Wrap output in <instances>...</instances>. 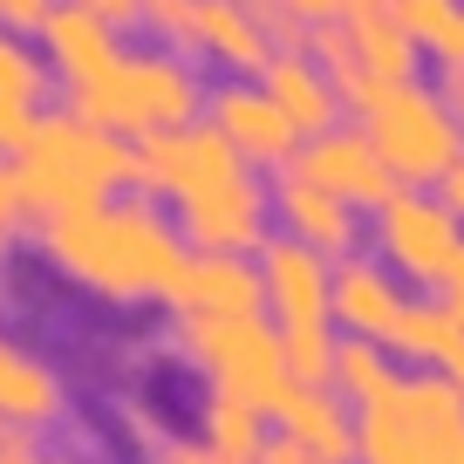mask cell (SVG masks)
I'll return each instance as SVG.
<instances>
[{
  "instance_id": "13",
  "label": "cell",
  "mask_w": 464,
  "mask_h": 464,
  "mask_svg": "<svg viewBox=\"0 0 464 464\" xmlns=\"http://www.w3.org/2000/svg\"><path fill=\"white\" fill-rule=\"evenodd\" d=\"M274 232L301 239V246L321 253L328 266H342V260L362 253V212H348L342 198H328L321 185H307L301 171L274 178Z\"/></svg>"
},
{
  "instance_id": "34",
  "label": "cell",
  "mask_w": 464,
  "mask_h": 464,
  "mask_svg": "<svg viewBox=\"0 0 464 464\" xmlns=\"http://www.w3.org/2000/svg\"><path fill=\"white\" fill-rule=\"evenodd\" d=\"M260 464H314V458H307V450L294 444V437H280V430H274V444L260 450Z\"/></svg>"
},
{
  "instance_id": "14",
  "label": "cell",
  "mask_w": 464,
  "mask_h": 464,
  "mask_svg": "<svg viewBox=\"0 0 464 464\" xmlns=\"http://www.w3.org/2000/svg\"><path fill=\"white\" fill-rule=\"evenodd\" d=\"M178 314L191 321H266V280L260 260H232V253H191L178 280Z\"/></svg>"
},
{
  "instance_id": "21",
  "label": "cell",
  "mask_w": 464,
  "mask_h": 464,
  "mask_svg": "<svg viewBox=\"0 0 464 464\" xmlns=\"http://www.w3.org/2000/svg\"><path fill=\"white\" fill-rule=\"evenodd\" d=\"M403 369H437L444 376L450 362L464 355V321L450 314L444 294H417V301L403 307V321H396V334L382 342Z\"/></svg>"
},
{
  "instance_id": "15",
  "label": "cell",
  "mask_w": 464,
  "mask_h": 464,
  "mask_svg": "<svg viewBox=\"0 0 464 464\" xmlns=\"http://www.w3.org/2000/svg\"><path fill=\"white\" fill-rule=\"evenodd\" d=\"M410 301H417V294H410V287H403V280H396L382 260H369V253H355V260L334 266V334L390 342Z\"/></svg>"
},
{
  "instance_id": "19",
  "label": "cell",
  "mask_w": 464,
  "mask_h": 464,
  "mask_svg": "<svg viewBox=\"0 0 464 464\" xmlns=\"http://www.w3.org/2000/svg\"><path fill=\"white\" fill-rule=\"evenodd\" d=\"M355 410L334 390H287V403L274 410V430L294 437L314 464H355Z\"/></svg>"
},
{
  "instance_id": "2",
  "label": "cell",
  "mask_w": 464,
  "mask_h": 464,
  "mask_svg": "<svg viewBox=\"0 0 464 464\" xmlns=\"http://www.w3.org/2000/svg\"><path fill=\"white\" fill-rule=\"evenodd\" d=\"M21 191H28V218L48 226V218H75L96 212L110 198H130L137 191V144L110 137L102 123L75 110H42L28 150L14 158Z\"/></svg>"
},
{
  "instance_id": "7",
  "label": "cell",
  "mask_w": 464,
  "mask_h": 464,
  "mask_svg": "<svg viewBox=\"0 0 464 464\" xmlns=\"http://www.w3.org/2000/svg\"><path fill=\"white\" fill-rule=\"evenodd\" d=\"M376 260L417 294H450L464 266V218L444 191H396L376 212Z\"/></svg>"
},
{
  "instance_id": "23",
  "label": "cell",
  "mask_w": 464,
  "mask_h": 464,
  "mask_svg": "<svg viewBox=\"0 0 464 464\" xmlns=\"http://www.w3.org/2000/svg\"><path fill=\"white\" fill-rule=\"evenodd\" d=\"M403 382V362H396L382 342H362V334H342V348H334V396H342L355 417L362 410H376L382 396Z\"/></svg>"
},
{
  "instance_id": "20",
  "label": "cell",
  "mask_w": 464,
  "mask_h": 464,
  "mask_svg": "<svg viewBox=\"0 0 464 464\" xmlns=\"http://www.w3.org/2000/svg\"><path fill=\"white\" fill-rule=\"evenodd\" d=\"M198 55H212L218 69H232L239 82H260V69L280 55L260 34V21L246 14V0H198Z\"/></svg>"
},
{
  "instance_id": "4",
  "label": "cell",
  "mask_w": 464,
  "mask_h": 464,
  "mask_svg": "<svg viewBox=\"0 0 464 464\" xmlns=\"http://www.w3.org/2000/svg\"><path fill=\"white\" fill-rule=\"evenodd\" d=\"M171 348L185 355V369L205 376V396H232V403L274 417L287 403V334L274 321H171Z\"/></svg>"
},
{
  "instance_id": "10",
  "label": "cell",
  "mask_w": 464,
  "mask_h": 464,
  "mask_svg": "<svg viewBox=\"0 0 464 464\" xmlns=\"http://www.w3.org/2000/svg\"><path fill=\"white\" fill-rule=\"evenodd\" d=\"M287 171H301L307 185H321L328 198H342L348 212H369V218H376L382 205L403 191V185L390 178V164L376 158V144L362 137V123H342V130L301 144V158H294Z\"/></svg>"
},
{
  "instance_id": "31",
  "label": "cell",
  "mask_w": 464,
  "mask_h": 464,
  "mask_svg": "<svg viewBox=\"0 0 464 464\" xmlns=\"http://www.w3.org/2000/svg\"><path fill=\"white\" fill-rule=\"evenodd\" d=\"M158 464H239V458H226V450H212L205 437H171V444L158 450Z\"/></svg>"
},
{
  "instance_id": "25",
  "label": "cell",
  "mask_w": 464,
  "mask_h": 464,
  "mask_svg": "<svg viewBox=\"0 0 464 464\" xmlns=\"http://www.w3.org/2000/svg\"><path fill=\"white\" fill-rule=\"evenodd\" d=\"M198 437L212 450H226V458H239V464H260V450L274 444L266 417L246 410V403H232V396H205L198 403Z\"/></svg>"
},
{
  "instance_id": "9",
  "label": "cell",
  "mask_w": 464,
  "mask_h": 464,
  "mask_svg": "<svg viewBox=\"0 0 464 464\" xmlns=\"http://www.w3.org/2000/svg\"><path fill=\"white\" fill-rule=\"evenodd\" d=\"M178 232L191 253H232V260H260V246L274 239V185H260V171H239L232 185L205 191V198L178 205Z\"/></svg>"
},
{
  "instance_id": "5",
  "label": "cell",
  "mask_w": 464,
  "mask_h": 464,
  "mask_svg": "<svg viewBox=\"0 0 464 464\" xmlns=\"http://www.w3.org/2000/svg\"><path fill=\"white\" fill-rule=\"evenodd\" d=\"M355 464H464V396L437 369H410L355 423Z\"/></svg>"
},
{
  "instance_id": "1",
  "label": "cell",
  "mask_w": 464,
  "mask_h": 464,
  "mask_svg": "<svg viewBox=\"0 0 464 464\" xmlns=\"http://www.w3.org/2000/svg\"><path fill=\"white\" fill-rule=\"evenodd\" d=\"M34 253L55 266L69 287L96 294L110 307H144V301H178V280L191 266V246L178 218L158 198L130 191V198H110L96 212L75 218H48L34 226Z\"/></svg>"
},
{
  "instance_id": "40",
  "label": "cell",
  "mask_w": 464,
  "mask_h": 464,
  "mask_svg": "<svg viewBox=\"0 0 464 464\" xmlns=\"http://www.w3.org/2000/svg\"><path fill=\"white\" fill-rule=\"evenodd\" d=\"M0 430H7V423H0Z\"/></svg>"
},
{
  "instance_id": "28",
  "label": "cell",
  "mask_w": 464,
  "mask_h": 464,
  "mask_svg": "<svg viewBox=\"0 0 464 464\" xmlns=\"http://www.w3.org/2000/svg\"><path fill=\"white\" fill-rule=\"evenodd\" d=\"M42 89H48V62H34V48H21L14 28H0V96L42 102Z\"/></svg>"
},
{
  "instance_id": "29",
  "label": "cell",
  "mask_w": 464,
  "mask_h": 464,
  "mask_svg": "<svg viewBox=\"0 0 464 464\" xmlns=\"http://www.w3.org/2000/svg\"><path fill=\"white\" fill-rule=\"evenodd\" d=\"M246 14L260 21V34H266L274 48H307V28L294 21V7H287V0H246Z\"/></svg>"
},
{
  "instance_id": "16",
  "label": "cell",
  "mask_w": 464,
  "mask_h": 464,
  "mask_svg": "<svg viewBox=\"0 0 464 464\" xmlns=\"http://www.w3.org/2000/svg\"><path fill=\"white\" fill-rule=\"evenodd\" d=\"M123 55L116 48V28L102 14H89L82 0H55L48 7V21H42V62H48V75H62V89H89L110 62Z\"/></svg>"
},
{
  "instance_id": "12",
  "label": "cell",
  "mask_w": 464,
  "mask_h": 464,
  "mask_svg": "<svg viewBox=\"0 0 464 464\" xmlns=\"http://www.w3.org/2000/svg\"><path fill=\"white\" fill-rule=\"evenodd\" d=\"M205 123H212L253 171H274V178L287 171V164L301 158V144H307V137L287 123V110H280L260 82H218L212 102H205Z\"/></svg>"
},
{
  "instance_id": "27",
  "label": "cell",
  "mask_w": 464,
  "mask_h": 464,
  "mask_svg": "<svg viewBox=\"0 0 464 464\" xmlns=\"http://www.w3.org/2000/svg\"><path fill=\"white\" fill-rule=\"evenodd\" d=\"M144 28L171 55H198V0H144Z\"/></svg>"
},
{
  "instance_id": "38",
  "label": "cell",
  "mask_w": 464,
  "mask_h": 464,
  "mask_svg": "<svg viewBox=\"0 0 464 464\" xmlns=\"http://www.w3.org/2000/svg\"><path fill=\"white\" fill-rule=\"evenodd\" d=\"M48 464H82V458H48Z\"/></svg>"
},
{
  "instance_id": "39",
  "label": "cell",
  "mask_w": 464,
  "mask_h": 464,
  "mask_svg": "<svg viewBox=\"0 0 464 464\" xmlns=\"http://www.w3.org/2000/svg\"><path fill=\"white\" fill-rule=\"evenodd\" d=\"M0 260H7V239H0Z\"/></svg>"
},
{
  "instance_id": "3",
  "label": "cell",
  "mask_w": 464,
  "mask_h": 464,
  "mask_svg": "<svg viewBox=\"0 0 464 464\" xmlns=\"http://www.w3.org/2000/svg\"><path fill=\"white\" fill-rule=\"evenodd\" d=\"M198 102H212V96H205L198 69L185 55H171V48H123L89 89H75L69 110L102 123L123 144H150L164 130L198 123Z\"/></svg>"
},
{
  "instance_id": "18",
  "label": "cell",
  "mask_w": 464,
  "mask_h": 464,
  "mask_svg": "<svg viewBox=\"0 0 464 464\" xmlns=\"http://www.w3.org/2000/svg\"><path fill=\"white\" fill-rule=\"evenodd\" d=\"M69 417V390H62V376L34 355V348L7 342L0 334V423H14V430H55V423Z\"/></svg>"
},
{
  "instance_id": "6",
  "label": "cell",
  "mask_w": 464,
  "mask_h": 464,
  "mask_svg": "<svg viewBox=\"0 0 464 464\" xmlns=\"http://www.w3.org/2000/svg\"><path fill=\"white\" fill-rule=\"evenodd\" d=\"M362 137L376 144V158L390 164V178L403 191H437L464 164L458 116H450L444 89H423V82H396L390 96L362 116Z\"/></svg>"
},
{
  "instance_id": "30",
  "label": "cell",
  "mask_w": 464,
  "mask_h": 464,
  "mask_svg": "<svg viewBox=\"0 0 464 464\" xmlns=\"http://www.w3.org/2000/svg\"><path fill=\"white\" fill-rule=\"evenodd\" d=\"M14 232H34V218H28V191H21L14 158H0V239H14Z\"/></svg>"
},
{
  "instance_id": "33",
  "label": "cell",
  "mask_w": 464,
  "mask_h": 464,
  "mask_svg": "<svg viewBox=\"0 0 464 464\" xmlns=\"http://www.w3.org/2000/svg\"><path fill=\"white\" fill-rule=\"evenodd\" d=\"M89 14H102L110 28H130V21H144V0H82Z\"/></svg>"
},
{
  "instance_id": "26",
  "label": "cell",
  "mask_w": 464,
  "mask_h": 464,
  "mask_svg": "<svg viewBox=\"0 0 464 464\" xmlns=\"http://www.w3.org/2000/svg\"><path fill=\"white\" fill-rule=\"evenodd\" d=\"M334 348H342V334H334V328L287 334V376H294V390H334Z\"/></svg>"
},
{
  "instance_id": "11",
  "label": "cell",
  "mask_w": 464,
  "mask_h": 464,
  "mask_svg": "<svg viewBox=\"0 0 464 464\" xmlns=\"http://www.w3.org/2000/svg\"><path fill=\"white\" fill-rule=\"evenodd\" d=\"M260 280H266V321L280 334L334 328V266L321 253H307L301 239L274 232L260 246Z\"/></svg>"
},
{
  "instance_id": "32",
  "label": "cell",
  "mask_w": 464,
  "mask_h": 464,
  "mask_svg": "<svg viewBox=\"0 0 464 464\" xmlns=\"http://www.w3.org/2000/svg\"><path fill=\"white\" fill-rule=\"evenodd\" d=\"M287 7H294V21H301L307 34H314V28H328V21H342V14H348V0H287Z\"/></svg>"
},
{
  "instance_id": "36",
  "label": "cell",
  "mask_w": 464,
  "mask_h": 464,
  "mask_svg": "<svg viewBox=\"0 0 464 464\" xmlns=\"http://www.w3.org/2000/svg\"><path fill=\"white\" fill-rule=\"evenodd\" d=\"M444 376H450V382H458V396H464V355H458V362H450V369H444Z\"/></svg>"
},
{
  "instance_id": "8",
  "label": "cell",
  "mask_w": 464,
  "mask_h": 464,
  "mask_svg": "<svg viewBox=\"0 0 464 464\" xmlns=\"http://www.w3.org/2000/svg\"><path fill=\"white\" fill-rule=\"evenodd\" d=\"M239 171H253V164L239 158L205 116L185 123V130H164V137H150V144H137V191L171 205V212L191 205V198H205V191H218V185H232Z\"/></svg>"
},
{
  "instance_id": "24",
  "label": "cell",
  "mask_w": 464,
  "mask_h": 464,
  "mask_svg": "<svg viewBox=\"0 0 464 464\" xmlns=\"http://www.w3.org/2000/svg\"><path fill=\"white\" fill-rule=\"evenodd\" d=\"M390 14L417 48H430L444 69H464V0H390Z\"/></svg>"
},
{
  "instance_id": "37",
  "label": "cell",
  "mask_w": 464,
  "mask_h": 464,
  "mask_svg": "<svg viewBox=\"0 0 464 464\" xmlns=\"http://www.w3.org/2000/svg\"><path fill=\"white\" fill-rule=\"evenodd\" d=\"M348 7H390V0H348Z\"/></svg>"
},
{
  "instance_id": "22",
  "label": "cell",
  "mask_w": 464,
  "mask_h": 464,
  "mask_svg": "<svg viewBox=\"0 0 464 464\" xmlns=\"http://www.w3.org/2000/svg\"><path fill=\"white\" fill-rule=\"evenodd\" d=\"M348 42H355V55H362V69L376 75V82H417V55L423 48L403 34V21L390 14V7H348L342 14Z\"/></svg>"
},
{
  "instance_id": "35",
  "label": "cell",
  "mask_w": 464,
  "mask_h": 464,
  "mask_svg": "<svg viewBox=\"0 0 464 464\" xmlns=\"http://www.w3.org/2000/svg\"><path fill=\"white\" fill-rule=\"evenodd\" d=\"M444 102H450V116H458V130H464V69H444Z\"/></svg>"
},
{
  "instance_id": "17",
  "label": "cell",
  "mask_w": 464,
  "mask_h": 464,
  "mask_svg": "<svg viewBox=\"0 0 464 464\" xmlns=\"http://www.w3.org/2000/svg\"><path fill=\"white\" fill-rule=\"evenodd\" d=\"M260 89L287 110V123L314 144V137H328V130H342V89L328 82V69H321L307 48H280L274 62L260 69Z\"/></svg>"
}]
</instances>
